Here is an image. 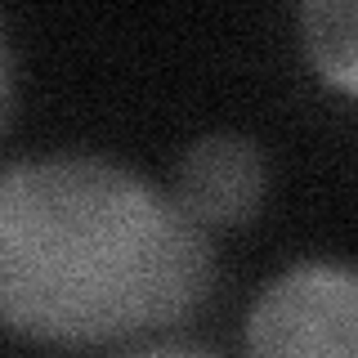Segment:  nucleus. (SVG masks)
<instances>
[{
    "label": "nucleus",
    "instance_id": "nucleus-1",
    "mask_svg": "<svg viewBox=\"0 0 358 358\" xmlns=\"http://www.w3.org/2000/svg\"><path fill=\"white\" fill-rule=\"evenodd\" d=\"M210 291L197 224L130 171L50 157L0 171V327L45 345H126Z\"/></svg>",
    "mask_w": 358,
    "mask_h": 358
},
{
    "label": "nucleus",
    "instance_id": "nucleus-2",
    "mask_svg": "<svg viewBox=\"0 0 358 358\" xmlns=\"http://www.w3.org/2000/svg\"><path fill=\"white\" fill-rule=\"evenodd\" d=\"M246 350L268 358H358V273L341 264H300L255 300Z\"/></svg>",
    "mask_w": 358,
    "mask_h": 358
},
{
    "label": "nucleus",
    "instance_id": "nucleus-3",
    "mask_svg": "<svg viewBox=\"0 0 358 358\" xmlns=\"http://www.w3.org/2000/svg\"><path fill=\"white\" fill-rule=\"evenodd\" d=\"M264 193V157L238 134H210L193 143L175 171V201L197 224H242Z\"/></svg>",
    "mask_w": 358,
    "mask_h": 358
},
{
    "label": "nucleus",
    "instance_id": "nucleus-4",
    "mask_svg": "<svg viewBox=\"0 0 358 358\" xmlns=\"http://www.w3.org/2000/svg\"><path fill=\"white\" fill-rule=\"evenodd\" d=\"M300 27L322 81L358 94V0H305Z\"/></svg>",
    "mask_w": 358,
    "mask_h": 358
},
{
    "label": "nucleus",
    "instance_id": "nucleus-5",
    "mask_svg": "<svg viewBox=\"0 0 358 358\" xmlns=\"http://www.w3.org/2000/svg\"><path fill=\"white\" fill-rule=\"evenodd\" d=\"M9 103V59H5V41H0V117H5Z\"/></svg>",
    "mask_w": 358,
    "mask_h": 358
}]
</instances>
